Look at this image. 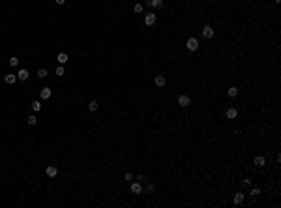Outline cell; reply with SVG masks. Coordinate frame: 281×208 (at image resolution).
Masks as SVG:
<instances>
[{"mask_svg":"<svg viewBox=\"0 0 281 208\" xmlns=\"http://www.w3.org/2000/svg\"><path fill=\"white\" fill-rule=\"evenodd\" d=\"M178 105H180V107H182V109L189 107V105H191V98H189V96H186V94L178 96Z\"/></svg>","mask_w":281,"mask_h":208,"instance_id":"obj_1","label":"cell"},{"mask_svg":"<svg viewBox=\"0 0 281 208\" xmlns=\"http://www.w3.org/2000/svg\"><path fill=\"white\" fill-rule=\"evenodd\" d=\"M202 38H206V40H212V38H214V28L210 26V24H204V26H202Z\"/></svg>","mask_w":281,"mask_h":208,"instance_id":"obj_2","label":"cell"},{"mask_svg":"<svg viewBox=\"0 0 281 208\" xmlns=\"http://www.w3.org/2000/svg\"><path fill=\"white\" fill-rule=\"evenodd\" d=\"M156 21H157L156 13H146V15H144V24H146V26H154Z\"/></svg>","mask_w":281,"mask_h":208,"instance_id":"obj_3","label":"cell"},{"mask_svg":"<svg viewBox=\"0 0 281 208\" xmlns=\"http://www.w3.org/2000/svg\"><path fill=\"white\" fill-rule=\"evenodd\" d=\"M186 47H187V51H197L199 49V40H197V38H189Z\"/></svg>","mask_w":281,"mask_h":208,"instance_id":"obj_4","label":"cell"},{"mask_svg":"<svg viewBox=\"0 0 281 208\" xmlns=\"http://www.w3.org/2000/svg\"><path fill=\"white\" fill-rule=\"evenodd\" d=\"M130 191L133 195H139V193H143V186H141V182H131V186H130Z\"/></svg>","mask_w":281,"mask_h":208,"instance_id":"obj_5","label":"cell"},{"mask_svg":"<svg viewBox=\"0 0 281 208\" xmlns=\"http://www.w3.org/2000/svg\"><path fill=\"white\" fill-rule=\"evenodd\" d=\"M146 6L156 8V9H161L163 8V0H146Z\"/></svg>","mask_w":281,"mask_h":208,"instance_id":"obj_6","label":"cell"},{"mask_svg":"<svg viewBox=\"0 0 281 208\" xmlns=\"http://www.w3.org/2000/svg\"><path fill=\"white\" fill-rule=\"evenodd\" d=\"M45 174H47V176H49V178H54V176H56V174H58V169L54 167V165H49V167L45 169Z\"/></svg>","mask_w":281,"mask_h":208,"instance_id":"obj_7","label":"cell"},{"mask_svg":"<svg viewBox=\"0 0 281 208\" xmlns=\"http://www.w3.org/2000/svg\"><path fill=\"white\" fill-rule=\"evenodd\" d=\"M225 116L231 118V120H234V118L238 116V111H236L234 107H231V109H227V111H225Z\"/></svg>","mask_w":281,"mask_h":208,"instance_id":"obj_8","label":"cell"},{"mask_svg":"<svg viewBox=\"0 0 281 208\" xmlns=\"http://www.w3.org/2000/svg\"><path fill=\"white\" fill-rule=\"evenodd\" d=\"M17 79H19V81H26V79H28V69L21 68V69L17 71Z\"/></svg>","mask_w":281,"mask_h":208,"instance_id":"obj_9","label":"cell"},{"mask_svg":"<svg viewBox=\"0 0 281 208\" xmlns=\"http://www.w3.org/2000/svg\"><path fill=\"white\" fill-rule=\"evenodd\" d=\"M51 94H53V92H51V88H47V86H45V88H41L40 98H41V100H49V98H51Z\"/></svg>","mask_w":281,"mask_h":208,"instance_id":"obj_10","label":"cell"},{"mask_svg":"<svg viewBox=\"0 0 281 208\" xmlns=\"http://www.w3.org/2000/svg\"><path fill=\"white\" fill-rule=\"evenodd\" d=\"M4 81H6V85H15V81H17V75L15 73H8L4 77Z\"/></svg>","mask_w":281,"mask_h":208,"instance_id":"obj_11","label":"cell"},{"mask_svg":"<svg viewBox=\"0 0 281 208\" xmlns=\"http://www.w3.org/2000/svg\"><path fill=\"white\" fill-rule=\"evenodd\" d=\"M253 163H255V165H257V167H264V165H266V159H264L262 156H255Z\"/></svg>","mask_w":281,"mask_h":208,"instance_id":"obj_12","label":"cell"},{"mask_svg":"<svg viewBox=\"0 0 281 208\" xmlns=\"http://www.w3.org/2000/svg\"><path fill=\"white\" fill-rule=\"evenodd\" d=\"M227 96L229 98H236L238 96V86H231V88L227 90Z\"/></svg>","mask_w":281,"mask_h":208,"instance_id":"obj_13","label":"cell"},{"mask_svg":"<svg viewBox=\"0 0 281 208\" xmlns=\"http://www.w3.org/2000/svg\"><path fill=\"white\" fill-rule=\"evenodd\" d=\"M67 58H69V56H67V53H58V56H56V60H58L60 64H66Z\"/></svg>","mask_w":281,"mask_h":208,"instance_id":"obj_14","label":"cell"},{"mask_svg":"<svg viewBox=\"0 0 281 208\" xmlns=\"http://www.w3.org/2000/svg\"><path fill=\"white\" fill-rule=\"evenodd\" d=\"M232 203H234V204H242V203H244V193H242V191H240V193H236V195H234V199H232Z\"/></svg>","mask_w":281,"mask_h":208,"instance_id":"obj_15","label":"cell"},{"mask_svg":"<svg viewBox=\"0 0 281 208\" xmlns=\"http://www.w3.org/2000/svg\"><path fill=\"white\" fill-rule=\"evenodd\" d=\"M98 107H99V103H98L96 100H92V101L88 103V111H92V113H94V111H98Z\"/></svg>","mask_w":281,"mask_h":208,"instance_id":"obj_16","label":"cell"},{"mask_svg":"<svg viewBox=\"0 0 281 208\" xmlns=\"http://www.w3.org/2000/svg\"><path fill=\"white\" fill-rule=\"evenodd\" d=\"M154 83H156V86H165V77H163V75H157Z\"/></svg>","mask_w":281,"mask_h":208,"instance_id":"obj_17","label":"cell"},{"mask_svg":"<svg viewBox=\"0 0 281 208\" xmlns=\"http://www.w3.org/2000/svg\"><path fill=\"white\" fill-rule=\"evenodd\" d=\"M8 62H9V66H11V68H17V66H19V58H17V56H11Z\"/></svg>","mask_w":281,"mask_h":208,"instance_id":"obj_18","label":"cell"},{"mask_svg":"<svg viewBox=\"0 0 281 208\" xmlns=\"http://www.w3.org/2000/svg\"><path fill=\"white\" fill-rule=\"evenodd\" d=\"M30 105H32V111H36V113L41 109V101H38V100H36V101H32Z\"/></svg>","mask_w":281,"mask_h":208,"instance_id":"obj_19","label":"cell"},{"mask_svg":"<svg viewBox=\"0 0 281 208\" xmlns=\"http://www.w3.org/2000/svg\"><path fill=\"white\" fill-rule=\"evenodd\" d=\"M26 122H28V126H36V122H38V118H36V116H34V114H30V116H28V120H26Z\"/></svg>","mask_w":281,"mask_h":208,"instance_id":"obj_20","label":"cell"},{"mask_svg":"<svg viewBox=\"0 0 281 208\" xmlns=\"http://www.w3.org/2000/svg\"><path fill=\"white\" fill-rule=\"evenodd\" d=\"M143 9H144L143 4H135L133 6V11H135V13H143Z\"/></svg>","mask_w":281,"mask_h":208,"instance_id":"obj_21","label":"cell"},{"mask_svg":"<svg viewBox=\"0 0 281 208\" xmlns=\"http://www.w3.org/2000/svg\"><path fill=\"white\" fill-rule=\"evenodd\" d=\"M38 77H40V79H45V77H47V69H43V68L38 69Z\"/></svg>","mask_w":281,"mask_h":208,"instance_id":"obj_22","label":"cell"},{"mask_svg":"<svg viewBox=\"0 0 281 208\" xmlns=\"http://www.w3.org/2000/svg\"><path fill=\"white\" fill-rule=\"evenodd\" d=\"M124 178H126L128 182H133V172H126V174H124Z\"/></svg>","mask_w":281,"mask_h":208,"instance_id":"obj_23","label":"cell"},{"mask_svg":"<svg viewBox=\"0 0 281 208\" xmlns=\"http://www.w3.org/2000/svg\"><path fill=\"white\" fill-rule=\"evenodd\" d=\"M56 75H58V77H62V75H64V68H62V64H60V66L56 68Z\"/></svg>","mask_w":281,"mask_h":208,"instance_id":"obj_24","label":"cell"},{"mask_svg":"<svg viewBox=\"0 0 281 208\" xmlns=\"http://www.w3.org/2000/svg\"><path fill=\"white\" fill-rule=\"evenodd\" d=\"M242 184H244L245 188H249V186H251V178H244V180H242Z\"/></svg>","mask_w":281,"mask_h":208,"instance_id":"obj_25","label":"cell"},{"mask_svg":"<svg viewBox=\"0 0 281 208\" xmlns=\"http://www.w3.org/2000/svg\"><path fill=\"white\" fill-rule=\"evenodd\" d=\"M154 191H156V186H148V188H146V193H154Z\"/></svg>","mask_w":281,"mask_h":208,"instance_id":"obj_26","label":"cell"},{"mask_svg":"<svg viewBox=\"0 0 281 208\" xmlns=\"http://www.w3.org/2000/svg\"><path fill=\"white\" fill-rule=\"evenodd\" d=\"M259 193H261L259 188H251V195H253V197H255V195H259Z\"/></svg>","mask_w":281,"mask_h":208,"instance_id":"obj_27","label":"cell"},{"mask_svg":"<svg viewBox=\"0 0 281 208\" xmlns=\"http://www.w3.org/2000/svg\"><path fill=\"white\" fill-rule=\"evenodd\" d=\"M54 2H56L58 6H62V4H66V0H54Z\"/></svg>","mask_w":281,"mask_h":208,"instance_id":"obj_28","label":"cell"},{"mask_svg":"<svg viewBox=\"0 0 281 208\" xmlns=\"http://www.w3.org/2000/svg\"><path fill=\"white\" fill-rule=\"evenodd\" d=\"M274 2H276V4H279V2H281V0H274Z\"/></svg>","mask_w":281,"mask_h":208,"instance_id":"obj_29","label":"cell"}]
</instances>
